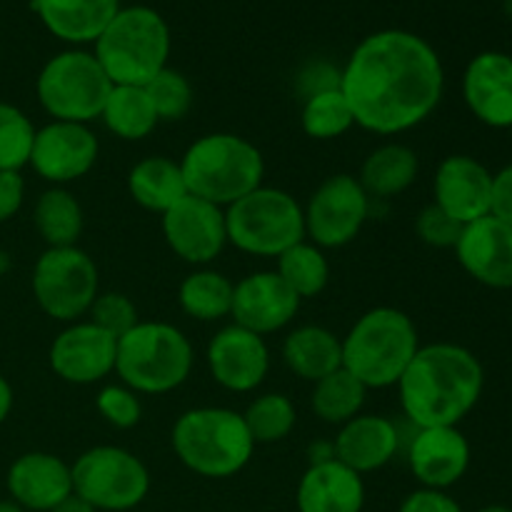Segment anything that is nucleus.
Segmentation results:
<instances>
[{
  "instance_id": "obj_13",
  "label": "nucleus",
  "mask_w": 512,
  "mask_h": 512,
  "mask_svg": "<svg viewBox=\"0 0 512 512\" xmlns=\"http://www.w3.org/2000/svg\"><path fill=\"white\" fill-rule=\"evenodd\" d=\"M160 230L168 248L195 268H208L228 245L225 208L190 193L160 215Z\"/></svg>"
},
{
  "instance_id": "obj_8",
  "label": "nucleus",
  "mask_w": 512,
  "mask_h": 512,
  "mask_svg": "<svg viewBox=\"0 0 512 512\" xmlns=\"http://www.w3.org/2000/svg\"><path fill=\"white\" fill-rule=\"evenodd\" d=\"M228 245L253 258H278L305 240L303 205L288 190L260 185L225 208Z\"/></svg>"
},
{
  "instance_id": "obj_28",
  "label": "nucleus",
  "mask_w": 512,
  "mask_h": 512,
  "mask_svg": "<svg viewBox=\"0 0 512 512\" xmlns=\"http://www.w3.org/2000/svg\"><path fill=\"white\" fill-rule=\"evenodd\" d=\"M418 173V153L410 145L390 140V143L378 145L363 160L358 180L365 193L370 195V200H388L405 193L418 180Z\"/></svg>"
},
{
  "instance_id": "obj_36",
  "label": "nucleus",
  "mask_w": 512,
  "mask_h": 512,
  "mask_svg": "<svg viewBox=\"0 0 512 512\" xmlns=\"http://www.w3.org/2000/svg\"><path fill=\"white\" fill-rule=\"evenodd\" d=\"M35 125L18 105L0 100V170H20L28 165L35 140Z\"/></svg>"
},
{
  "instance_id": "obj_38",
  "label": "nucleus",
  "mask_w": 512,
  "mask_h": 512,
  "mask_svg": "<svg viewBox=\"0 0 512 512\" xmlns=\"http://www.w3.org/2000/svg\"><path fill=\"white\" fill-rule=\"evenodd\" d=\"M95 408L100 418L115 430H130L143 418V403L135 390L123 383H108L95 395Z\"/></svg>"
},
{
  "instance_id": "obj_45",
  "label": "nucleus",
  "mask_w": 512,
  "mask_h": 512,
  "mask_svg": "<svg viewBox=\"0 0 512 512\" xmlns=\"http://www.w3.org/2000/svg\"><path fill=\"white\" fill-rule=\"evenodd\" d=\"M50 512H98V510H95L93 505H88L83 498H78V495L73 493V495H68L63 503L55 505V508Z\"/></svg>"
},
{
  "instance_id": "obj_19",
  "label": "nucleus",
  "mask_w": 512,
  "mask_h": 512,
  "mask_svg": "<svg viewBox=\"0 0 512 512\" xmlns=\"http://www.w3.org/2000/svg\"><path fill=\"white\" fill-rule=\"evenodd\" d=\"M493 173L473 155H448L433 178V205L460 225L490 215Z\"/></svg>"
},
{
  "instance_id": "obj_23",
  "label": "nucleus",
  "mask_w": 512,
  "mask_h": 512,
  "mask_svg": "<svg viewBox=\"0 0 512 512\" xmlns=\"http://www.w3.org/2000/svg\"><path fill=\"white\" fill-rule=\"evenodd\" d=\"M400 450V430L385 415L360 413L340 425L333 440L335 460L348 465L358 475L378 473L393 463Z\"/></svg>"
},
{
  "instance_id": "obj_2",
  "label": "nucleus",
  "mask_w": 512,
  "mask_h": 512,
  "mask_svg": "<svg viewBox=\"0 0 512 512\" xmlns=\"http://www.w3.org/2000/svg\"><path fill=\"white\" fill-rule=\"evenodd\" d=\"M398 398L413 428L460 425L485 388L483 363L458 343L420 345L398 380Z\"/></svg>"
},
{
  "instance_id": "obj_14",
  "label": "nucleus",
  "mask_w": 512,
  "mask_h": 512,
  "mask_svg": "<svg viewBox=\"0 0 512 512\" xmlns=\"http://www.w3.org/2000/svg\"><path fill=\"white\" fill-rule=\"evenodd\" d=\"M98 155V135L90 130V125L50 120L48 125L35 130L28 165L45 183L65 188L85 178L98 163Z\"/></svg>"
},
{
  "instance_id": "obj_34",
  "label": "nucleus",
  "mask_w": 512,
  "mask_h": 512,
  "mask_svg": "<svg viewBox=\"0 0 512 512\" xmlns=\"http://www.w3.org/2000/svg\"><path fill=\"white\" fill-rule=\"evenodd\" d=\"M300 125H303V133L313 140L343 138L353 128L355 120L348 100L340 93V85L308 95L300 110Z\"/></svg>"
},
{
  "instance_id": "obj_22",
  "label": "nucleus",
  "mask_w": 512,
  "mask_h": 512,
  "mask_svg": "<svg viewBox=\"0 0 512 512\" xmlns=\"http://www.w3.org/2000/svg\"><path fill=\"white\" fill-rule=\"evenodd\" d=\"M10 500L25 512H50L68 495H73V475L63 458L43 450H30L10 463L8 478Z\"/></svg>"
},
{
  "instance_id": "obj_43",
  "label": "nucleus",
  "mask_w": 512,
  "mask_h": 512,
  "mask_svg": "<svg viewBox=\"0 0 512 512\" xmlns=\"http://www.w3.org/2000/svg\"><path fill=\"white\" fill-rule=\"evenodd\" d=\"M490 215L512 228V165L493 173V195H490Z\"/></svg>"
},
{
  "instance_id": "obj_21",
  "label": "nucleus",
  "mask_w": 512,
  "mask_h": 512,
  "mask_svg": "<svg viewBox=\"0 0 512 512\" xmlns=\"http://www.w3.org/2000/svg\"><path fill=\"white\" fill-rule=\"evenodd\" d=\"M463 100L488 128H512V55L500 50L475 55L463 73Z\"/></svg>"
},
{
  "instance_id": "obj_5",
  "label": "nucleus",
  "mask_w": 512,
  "mask_h": 512,
  "mask_svg": "<svg viewBox=\"0 0 512 512\" xmlns=\"http://www.w3.org/2000/svg\"><path fill=\"white\" fill-rule=\"evenodd\" d=\"M185 188L218 208H228L263 185L265 158L255 143L235 133H208L178 160Z\"/></svg>"
},
{
  "instance_id": "obj_26",
  "label": "nucleus",
  "mask_w": 512,
  "mask_h": 512,
  "mask_svg": "<svg viewBox=\"0 0 512 512\" xmlns=\"http://www.w3.org/2000/svg\"><path fill=\"white\" fill-rule=\"evenodd\" d=\"M283 363L295 378L318 383L343 368V345L333 330L323 325H298L283 340Z\"/></svg>"
},
{
  "instance_id": "obj_15",
  "label": "nucleus",
  "mask_w": 512,
  "mask_h": 512,
  "mask_svg": "<svg viewBox=\"0 0 512 512\" xmlns=\"http://www.w3.org/2000/svg\"><path fill=\"white\" fill-rule=\"evenodd\" d=\"M115 350L118 338L90 320H75L55 335L48 363L63 383L95 385L115 373Z\"/></svg>"
},
{
  "instance_id": "obj_29",
  "label": "nucleus",
  "mask_w": 512,
  "mask_h": 512,
  "mask_svg": "<svg viewBox=\"0 0 512 512\" xmlns=\"http://www.w3.org/2000/svg\"><path fill=\"white\" fill-rule=\"evenodd\" d=\"M100 120L108 133L120 140H128V143L145 140L160 125L153 100L143 85H113Z\"/></svg>"
},
{
  "instance_id": "obj_9",
  "label": "nucleus",
  "mask_w": 512,
  "mask_h": 512,
  "mask_svg": "<svg viewBox=\"0 0 512 512\" xmlns=\"http://www.w3.org/2000/svg\"><path fill=\"white\" fill-rule=\"evenodd\" d=\"M113 83L90 50L55 53L35 78V95L45 113L63 123L90 125L100 118Z\"/></svg>"
},
{
  "instance_id": "obj_49",
  "label": "nucleus",
  "mask_w": 512,
  "mask_h": 512,
  "mask_svg": "<svg viewBox=\"0 0 512 512\" xmlns=\"http://www.w3.org/2000/svg\"><path fill=\"white\" fill-rule=\"evenodd\" d=\"M0 278H3V273H0Z\"/></svg>"
},
{
  "instance_id": "obj_39",
  "label": "nucleus",
  "mask_w": 512,
  "mask_h": 512,
  "mask_svg": "<svg viewBox=\"0 0 512 512\" xmlns=\"http://www.w3.org/2000/svg\"><path fill=\"white\" fill-rule=\"evenodd\" d=\"M88 320L103 328L105 333L113 335V338H120V335H125L140 323L138 308H135L133 300L125 293H113V290L98 293V298L93 300L88 310Z\"/></svg>"
},
{
  "instance_id": "obj_12",
  "label": "nucleus",
  "mask_w": 512,
  "mask_h": 512,
  "mask_svg": "<svg viewBox=\"0 0 512 512\" xmlns=\"http://www.w3.org/2000/svg\"><path fill=\"white\" fill-rule=\"evenodd\" d=\"M370 203L373 200L355 175H330L303 205L305 240L323 250L345 248L368 223Z\"/></svg>"
},
{
  "instance_id": "obj_4",
  "label": "nucleus",
  "mask_w": 512,
  "mask_h": 512,
  "mask_svg": "<svg viewBox=\"0 0 512 512\" xmlns=\"http://www.w3.org/2000/svg\"><path fill=\"white\" fill-rule=\"evenodd\" d=\"M343 368L368 390L395 388L420 348V335L408 313L390 305L360 315L345 338Z\"/></svg>"
},
{
  "instance_id": "obj_18",
  "label": "nucleus",
  "mask_w": 512,
  "mask_h": 512,
  "mask_svg": "<svg viewBox=\"0 0 512 512\" xmlns=\"http://www.w3.org/2000/svg\"><path fill=\"white\" fill-rule=\"evenodd\" d=\"M300 303L303 300L283 283L275 270H258L235 283L230 318L240 328L265 338L288 328L300 313Z\"/></svg>"
},
{
  "instance_id": "obj_11",
  "label": "nucleus",
  "mask_w": 512,
  "mask_h": 512,
  "mask_svg": "<svg viewBox=\"0 0 512 512\" xmlns=\"http://www.w3.org/2000/svg\"><path fill=\"white\" fill-rule=\"evenodd\" d=\"M33 298L48 318L75 323L88 315L100 293V273L95 260L78 245L45 248L33 265Z\"/></svg>"
},
{
  "instance_id": "obj_1",
  "label": "nucleus",
  "mask_w": 512,
  "mask_h": 512,
  "mask_svg": "<svg viewBox=\"0 0 512 512\" xmlns=\"http://www.w3.org/2000/svg\"><path fill=\"white\" fill-rule=\"evenodd\" d=\"M340 93L358 128L383 138L408 133L443 100V60L428 40L410 30H378L350 53L340 70Z\"/></svg>"
},
{
  "instance_id": "obj_16",
  "label": "nucleus",
  "mask_w": 512,
  "mask_h": 512,
  "mask_svg": "<svg viewBox=\"0 0 512 512\" xmlns=\"http://www.w3.org/2000/svg\"><path fill=\"white\" fill-rule=\"evenodd\" d=\"M210 378L228 393H253L270 373V348L263 335L230 323L210 338L205 350Z\"/></svg>"
},
{
  "instance_id": "obj_37",
  "label": "nucleus",
  "mask_w": 512,
  "mask_h": 512,
  "mask_svg": "<svg viewBox=\"0 0 512 512\" xmlns=\"http://www.w3.org/2000/svg\"><path fill=\"white\" fill-rule=\"evenodd\" d=\"M148 90L150 100H153V108L158 113L160 123H178L193 108V85L185 78L180 70L165 68L150 80L148 85H143Z\"/></svg>"
},
{
  "instance_id": "obj_17",
  "label": "nucleus",
  "mask_w": 512,
  "mask_h": 512,
  "mask_svg": "<svg viewBox=\"0 0 512 512\" xmlns=\"http://www.w3.org/2000/svg\"><path fill=\"white\" fill-rule=\"evenodd\" d=\"M468 438L460 425H440V428H413L405 448V460L418 480L420 488L448 490L465 478L470 468Z\"/></svg>"
},
{
  "instance_id": "obj_30",
  "label": "nucleus",
  "mask_w": 512,
  "mask_h": 512,
  "mask_svg": "<svg viewBox=\"0 0 512 512\" xmlns=\"http://www.w3.org/2000/svg\"><path fill=\"white\" fill-rule=\"evenodd\" d=\"M235 283L225 273L213 268H195L183 278L178 288V303L188 318L198 323H218L230 318Z\"/></svg>"
},
{
  "instance_id": "obj_46",
  "label": "nucleus",
  "mask_w": 512,
  "mask_h": 512,
  "mask_svg": "<svg viewBox=\"0 0 512 512\" xmlns=\"http://www.w3.org/2000/svg\"><path fill=\"white\" fill-rule=\"evenodd\" d=\"M0 512H25L15 500H0Z\"/></svg>"
},
{
  "instance_id": "obj_7",
  "label": "nucleus",
  "mask_w": 512,
  "mask_h": 512,
  "mask_svg": "<svg viewBox=\"0 0 512 512\" xmlns=\"http://www.w3.org/2000/svg\"><path fill=\"white\" fill-rule=\"evenodd\" d=\"M93 55L113 85H148L168 68L170 28L148 5L120 8L95 40Z\"/></svg>"
},
{
  "instance_id": "obj_6",
  "label": "nucleus",
  "mask_w": 512,
  "mask_h": 512,
  "mask_svg": "<svg viewBox=\"0 0 512 512\" xmlns=\"http://www.w3.org/2000/svg\"><path fill=\"white\" fill-rule=\"evenodd\" d=\"M188 335L163 320H140L118 338L115 375L138 395H168L193 373Z\"/></svg>"
},
{
  "instance_id": "obj_48",
  "label": "nucleus",
  "mask_w": 512,
  "mask_h": 512,
  "mask_svg": "<svg viewBox=\"0 0 512 512\" xmlns=\"http://www.w3.org/2000/svg\"><path fill=\"white\" fill-rule=\"evenodd\" d=\"M503 10L512 18V0H503Z\"/></svg>"
},
{
  "instance_id": "obj_20",
  "label": "nucleus",
  "mask_w": 512,
  "mask_h": 512,
  "mask_svg": "<svg viewBox=\"0 0 512 512\" xmlns=\"http://www.w3.org/2000/svg\"><path fill=\"white\" fill-rule=\"evenodd\" d=\"M455 258L460 268L493 290L512 288V228L493 215L463 225L455 243Z\"/></svg>"
},
{
  "instance_id": "obj_40",
  "label": "nucleus",
  "mask_w": 512,
  "mask_h": 512,
  "mask_svg": "<svg viewBox=\"0 0 512 512\" xmlns=\"http://www.w3.org/2000/svg\"><path fill=\"white\" fill-rule=\"evenodd\" d=\"M460 230H463V225L455 223L450 215H445L443 210L433 203L425 205L418 213V218H415V233H418V238L423 240L425 245H430V248H455V243H458L460 238Z\"/></svg>"
},
{
  "instance_id": "obj_27",
  "label": "nucleus",
  "mask_w": 512,
  "mask_h": 512,
  "mask_svg": "<svg viewBox=\"0 0 512 512\" xmlns=\"http://www.w3.org/2000/svg\"><path fill=\"white\" fill-rule=\"evenodd\" d=\"M128 193L143 210L163 215L188 195V188L178 160L168 155H148L130 168Z\"/></svg>"
},
{
  "instance_id": "obj_24",
  "label": "nucleus",
  "mask_w": 512,
  "mask_h": 512,
  "mask_svg": "<svg viewBox=\"0 0 512 512\" xmlns=\"http://www.w3.org/2000/svg\"><path fill=\"white\" fill-rule=\"evenodd\" d=\"M295 508L298 512H363V475L335 458L310 463L295 488Z\"/></svg>"
},
{
  "instance_id": "obj_31",
  "label": "nucleus",
  "mask_w": 512,
  "mask_h": 512,
  "mask_svg": "<svg viewBox=\"0 0 512 512\" xmlns=\"http://www.w3.org/2000/svg\"><path fill=\"white\" fill-rule=\"evenodd\" d=\"M33 223L48 248H70L83 235V205L68 188L50 185L35 203Z\"/></svg>"
},
{
  "instance_id": "obj_42",
  "label": "nucleus",
  "mask_w": 512,
  "mask_h": 512,
  "mask_svg": "<svg viewBox=\"0 0 512 512\" xmlns=\"http://www.w3.org/2000/svg\"><path fill=\"white\" fill-rule=\"evenodd\" d=\"M25 203V180L15 170H0V225L13 220Z\"/></svg>"
},
{
  "instance_id": "obj_10",
  "label": "nucleus",
  "mask_w": 512,
  "mask_h": 512,
  "mask_svg": "<svg viewBox=\"0 0 512 512\" xmlns=\"http://www.w3.org/2000/svg\"><path fill=\"white\" fill-rule=\"evenodd\" d=\"M73 493L98 512H128L150 493V470L120 445H95L70 465Z\"/></svg>"
},
{
  "instance_id": "obj_25",
  "label": "nucleus",
  "mask_w": 512,
  "mask_h": 512,
  "mask_svg": "<svg viewBox=\"0 0 512 512\" xmlns=\"http://www.w3.org/2000/svg\"><path fill=\"white\" fill-rule=\"evenodd\" d=\"M30 8L50 35L70 45H88L123 5L120 0H30Z\"/></svg>"
},
{
  "instance_id": "obj_35",
  "label": "nucleus",
  "mask_w": 512,
  "mask_h": 512,
  "mask_svg": "<svg viewBox=\"0 0 512 512\" xmlns=\"http://www.w3.org/2000/svg\"><path fill=\"white\" fill-rule=\"evenodd\" d=\"M255 445H273L288 438L298 425L295 403L283 393H263L243 413Z\"/></svg>"
},
{
  "instance_id": "obj_33",
  "label": "nucleus",
  "mask_w": 512,
  "mask_h": 512,
  "mask_svg": "<svg viewBox=\"0 0 512 512\" xmlns=\"http://www.w3.org/2000/svg\"><path fill=\"white\" fill-rule=\"evenodd\" d=\"M275 273L300 300L315 298L330 283V260L323 248L310 240H300L298 245L275 258Z\"/></svg>"
},
{
  "instance_id": "obj_3",
  "label": "nucleus",
  "mask_w": 512,
  "mask_h": 512,
  "mask_svg": "<svg viewBox=\"0 0 512 512\" xmlns=\"http://www.w3.org/2000/svg\"><path fill=\"white\" fill-rule=\"evenodd\" d=\"M173 453L190 473L208 480H225L248 468L255 440L243 413L230 408H190L175 420L170 433Z\"/></svg>"
},
{
  "instance_id": "obj_44",
  "label": "nucleus",
  "mask_w": 512,
  "mask_h": 512,
  "mask_svg": "<svg viewBox=\"0 0 512 512\" xmlns=\"http://www.w3.org/2000/svg\"><path fill=\"white\" fill-rule=\"evenodd\" d=\"M13 403H15L13 385L8 383V378H5V375H0V425L8 420L10 410H13Z\"/></svg>"
},
{
  "instance_id": "obj_47",
  "label": "nucleus",
  "mask_w": 512,
  "mask_h": 512,
  "mask_svg": "<svg viewBox=\"0 0 512 512\" xmlns=\"http://www.w3.org/2000/svg\"><path fill=\"white\" fill-rule=\"evenodd\" d=\"M475 512H512V508H508V505H485V508Z\"/></svg>"
},
{
  "instance_id": "obj_41",
  "label": "nucleus",
  "mask_w": 512,
  "mask_h": 512,
  "mask_svg": "<svg viewBox=\"0 0 512 512\" xmlns=\"http://www.w3.org/2000/svg\"><path fill=\"white\" fill-rule=\"evenodd\" d=\"M398 512H465L455 498H450L448 490L418 488L400 503Z\"/></svg>"
},
{
  "instance_id": "obj_32",
  "label": "nucleus",
  "mask_w": 512,
  "mask_h": 512,
  "mask_svg": "<svg viewBox=\"0 0 512 512\" xmlns=\"http://www.w3.org/2000/svg\"><path fill=\"white\" fill-rule=\"evenodd\" d=\"M368 388L358 378L348 373L345 368H338L335 373L325 375L318 383H313L310 393V408L315 418L328 425H345L355 415L363 413Z\"/></svg>"
}]
</instances>
